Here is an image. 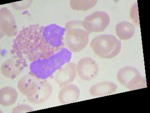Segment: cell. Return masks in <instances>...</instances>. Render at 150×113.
<instances>
[{"label":"cell","mask_w":150,"mask_h":113,"mask_svg":"<svg viewBox=\"0 0 150 113\" xmlns=\"http://www.w3.org/2000/svg\"><path fill=\"white\" fill-rule=\"evenodd\" d=\"M52 92L53 87L50 82L45 80H41L35 93L27 98L32 103L40 104L48 100L51 96Z\"/></svg>","instance_id":"7c38bea8"},{"label":"cell","mask_w":150,"mask_h":113,"mask_svg":"<svg viewBox=\"0 0 150 113\" xmlns=\"http://www.w3.org/2000/svg\"><path fill=\"white\" fill-rule=\"evenodd\" d=\"M71 56V51L63 48L48 58L39 59L30 63V74L41 80L47 79L69 62Z\"/></svg>","instance_id":"7a4b0ae2"},{"label":"cell","mask_w":150,"mask_h":113,"mask_svg":"<svg viewBox=\"0 0 150 113\" xmlns=\"http://www.w3.org/2000/svg\"><path fill=\"white\" fill-rule=\"evenodd\" d=\"M65 45L70 51L79 52L83 50L89 43V34L84 28L83 21L71 20L65 25Z\"/></svg>","instance_id":"3957f363"},{"label":"cell","mask_w":150,"mask_h":113,"mask_svg":"<svg viewBox=\"0 0 150 113\" xmlns=\"http://www.w3.org/2000/svg\"><path fill=\"white\" fill-rule=\"evenodd\" d=\"M117 89V86L115 83L105 81L93 85L90 88L89 92L91 95L100 97L114 94Z\"/></svg>","instance_id":"5bb4252c"},{"label":"cell","mask_w":150,"mask_h":113,"mask_svg":"<svg viewBox=\"0 0 150 113\" xmlns=\"http://www.w3.org/2000/svg\"><path fill=\"white\" fill-rule=\"evenodd\" d=\"M91 49L100 58L112 59L121 52L122 44L112 34H102L94 38L90 43Z\"/></svg>","instance_id":"277c9868"},{"label":"cell","mask_w":150,"mask_h":113,"mask_svg":"<svg viewBox=\"0 0 150 113\" xmlns=\"http://www.w3.org/2000/svg\"><path fill=\"white\" fill-rule=\"evenodd\" d=\"M32 2L33 1L32 0H27L12 2L10 4L15 9L18 11H22L29 8V7L32 4Z\"/></svg>","instance_id":"d6986e66"},{"label":"cell","mask_w":150,"mask_h":113,"mask_svg":"<svg viewBox=\"0 0 150 113\" xmlns=\"http://www.w3.org/2000/svg\"><path fill=\"white\" fill-rule=\"evenodd\" d=\"M0 29L4 35L9 37L18 34V27L15 17L11 11L6 7L0 9Z\"/></svg>","instance_id":"ba28073f"},{"label":"cell","mask_w":150,"mask_h":113,"mask_svg":"<svg viewBox=\"0 0 150 113\" xmlns=\"http://www.w3.org/2000/svg\"><path fill=\"white\" fill-rule=\"evenodd\" d=\"M64 27L51 24L23 28L13 41L11 53L27 67L30 62L48 58L63 48Z\"/></svg>","instance_id":"6da1fadb"},{"label":"cell","mask_w":150,"mask_h":113,"mask_svg":"<svg viewBox=\"0 0 150 113\" xmlns=\"http://www.w3.org/2000/svg\"><path fill=\"white\" fill-rule=\"evenodd\" d=\"M33 110H34L33 108L29 105L23 104V105H18V106H16V107H14L13 110L12 111V113H25V112H31Z\"/></svg>","instance_id":"ffe728a7"},{"label":"cell","mask_w":150,"mask_h":113,"mask_svg":"<svg viewBox=\"0 0 150 113\" xmlns=\"http://www.w3.org/2000/svg\"><path fill=\"white\" fill-rule=\"evenodd\" d=\"M76 70L82 80L89 81L97 77L98 73V64L90 57L82 58L76 65Z\"/></svg>","instance_id":"52a82bcc"},{"label":"cell","mask_w":150,"mask_h":113,"mask_svg":"<svg viewBox=\"0 0 150 113\" xmlns=\"http://www.w3.org/2000/svg\"><path fill=\"white\" fill-rule=\"evenodd\" d=\"M116 35L121 40H128L135 34L134 25L127 21H122L117 24L115 28Z\"/></svg>","instance_id":"9a60e30c"},{"label":"cell","mask_w":150,"mask_h":113,"mask_svg":"<svg viewBox=\"0 0 150 113\" xmlns=\"http://www.w3.org/2000/svg\"><path fill=\"white\" fill-rule=\"evenodd\" d=\"M130 16L134 24L137 26H140L139 17L138 14L137 2L131 6L130 11Z\"/></svg>","instance_id":"ac0fdd59"},{"label":"cell","mask_w":150,"mask_h":113,"mask_svg":"<svg viewBox=\"0 0 150 113\" xmlns=\"http://www.w3.org/2000/svg\"><path fill=\"white\" fill-rule=\"evenodd\" d=\"M109 14L104 11H97L86 16L83 21L84 28L90 34L104 32L110 23Z\"/></svg>","instance_id":"8992f818"},{"label":"cell","mask_w":150,"mask_h":113,"mask_svg":"<svg viewBox=\"0 0 150 113\" xmlns=\"http://www.w3.org/2000/svg\"><path fill=\"white\" fill-rule=\"evenodd\" d=\"M77 74L76 65L74 63H68L57 71L54 80L60 87L69 84L76 79Z\"/></svg>","instance_id":"9c48e42d"},{"label":"cell","mask_w":150,"mask_h":113,"mask_svg":"<svg viewBox=\"0 0 150 113\" xmlns=\"http://www.w3.org/2000/svg\"><path fill=\"white\" fill-rule=\"evenodd\" d=\"M18 93L12 87H4L0 89V104L5 107L13 105L17 100Z\"/></svg>","instance_id":"2e32d148"},{"label":"cell","mask_w":150,"mask_h":113,"mask_svg":"<svg viewBox=\"0 0 150 113\" xmlns=\"http://www.w3.org/2000/svg\"><path fill=\"white\" fill-rule=\"evenodd\" d=\"M80 91L77 86L69 84L63 86L59 92V101L62 105L75 102L79 99Z\"/></svg>","instance_id":"4fadbf2b"},{"label":"cell","mask_w":150,"mask_h":113,"mask_svg":"<svg viewBox=\"0 0 150 113\" xmlns=\"http://www.w3.org/2000/svg\"><path fill=\"white\" fill-rule=\"evenodd\" d=\"M40 80L31 74L25 75L18 82V89L23 95L30 97L35 93Z\"/></svg>","instance_id":"8fae6325"},{"label":"cell","mask_w":150,"mask_h":113,"mask_svg":"<svg viewBox=\"0 0 150 113\" xmlns=\"http://www.w3.org/2000/svg\"><path fill=\"white\" fill-rule=\"evenodd\" d=\"M25 67L24 64L21 60L13 58L6 60L2 64L1 71L4 77L13 79L21 74Z\"/></svg>","instance_id":"30bf717a"},{"label":"cell","mask_w":150,"mask_h":113,"mask_svg":"<svg viewBox=\"0 0 150 113\" xmlns=\"http://www.w3.org/2000/svg\"><path fill=\"white\" fill-rule=\"evenodd\" d=\"M97 2L96 0H71L69 6L74 11H84L93 8Z\"/></svg>","instance_id":"e0dca14e"},{"label":"cell","mask_w":150,"mask_h":113,"mask_svg":"<svg viewBox=\"0 0 150 113\" xmlns=\"http://www.w3.org/2000/svg\"><path fill=\"white\" fill-rule=\"evenodd\" d=\"M117 79L129 91L147 87L145 78L142 77L137 69L133 67L127 66L120 69L117 73Z\"/></svg>","instance_id":"5b68a950"}]
</instances>
